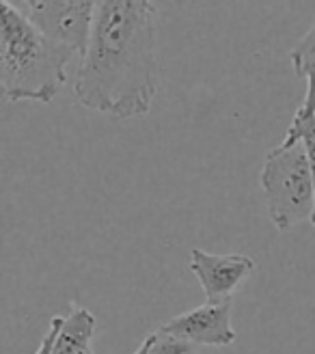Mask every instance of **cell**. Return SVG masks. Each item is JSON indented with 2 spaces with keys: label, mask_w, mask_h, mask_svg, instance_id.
<instances>
[{
  "label": "cell",
  "mask_w": 315,
  "mask_h": 354,
  "mask_svg": "<svg viewBox=\"0 0 315 354\" xmlns=\"http://www.w3.org/2000/svg\"><path fill=\"white\" fill-rule=\"evenodd\" d=\"M289 57L296 74L307 80V93L300 111L315 115V24L303 35V39L289 52Z\"/></svg>",
  "instance_id": "8"
},
{
  "label": "cell",
  "mask_w": 315,
  "mask_h": 354,
  "mask_svg": "<svg viewBox=\"0 0 315 354\" xmlns=\"http://www.w3.org/2000/svg\"><path fill=\"white\" fill-rule=\"evenodd\" d=\"M190 272L197 277L207 303H222L251 279L255 272V259L242 253L214 255L201 249L190 251Z\"/></svg>",
  "instance_id": "5"
},
{
  "label": "cell",
  "mask_w": 315,
  "mask_h": 354,
  "mask_svg": "<svg viewBox=\"0 0 315 354\" xmlns=\"http://www.w3.org/2000/svg\"><path fill=\"white\" fill-rule=\"evenodd\" d=\"M231 309H233V300L205 303L197 309L173 317L171 322L162 324L160 328L190 346L227 348L236 342Z\"/></svg>",
  "instance_id": "6"
},
{
  "label": "cell",
  "mask_w": 315,
  "mask_h": 354,
  "mask_svg": "<svg viewBox=\"0 0 315 354\" xmlns=\"http://www.w3.org/2000/svg\"><path fill=\"white\" fill-rule=\"evenodd\" d=\"M268 216L278 232H289L315 216V184L303 143H278L266 153L259 173Z\"/></svg>",
  "instance_id": "3"
},
{
  "label": "cell",
  "mask_w": 315,
  "mask_h": 354,
  "mask_svg": "<svg viewBox=\"0 0 315 354\" xmlns=\"http://www.w3.org/2000/svg\"><path fill=\"white\" fill-rule=\"evenodd\" d=\"M158 9L149 0H104L95 5L91 44L74 80L78 104L113 119L151 111L158 93Z\"/></svg>",
  "instance_id": "1"
},
{
  "label": "cell",
  "mask_w": 315,
  "mask_h": 354,
  "mask_svg": "<svg viewBox=\"0 0 315 354\" xmlns=\"http://www.w3.org/2000/svg\"><path fill=\"white\" fill-rule=\"evenodd\" d=\"M72 59L20 7L0 3V86L9 102H52L67 80Z\"/></svg>",
  "instance_id": "2"
},
{
  "label": "cell",
  "mask_w": 315,
  "mask_h": 354,
  "mask_svg": "<svg viewBox=\"0 0 315 354\" xmlns=\"http://www.w3.org/2000/svg\"><path fill=\"white\" fill-rule=\"evenodd\" d=\"M63 320H65V315H55V317H52L46 337L41 339V346L35 350V354H52V352H55V344H57V337H59V330L63 326Z\"/></svg>",
  "instance_id": "11"
},
{
  "label": "cell",
  "mask_w": 315,
  "mask_h": 354,
  "mask_svg": "<svg viewBox=\"0 0 315 354\" xmlns=\"http://www.w3.org/2000/svg\"><path fill=\"white\" fill-rule=\"evenodd\" d=\"M24 13L28 20L37 26L46 37L69 52L72 57L84 59L91 44L93 22H95V5L86 0L76 3H50V0H28Z\"/></svg>",
  "instance_id": "4"
},
{
  "label": "cell",
  "mask_w": 315,
  "mask_h": 354,
  "mask_svg": "<svg viewBox=\"0 0 315 354\" xmlns=\"http://www.w3.org/2000/svg\"><path fill=\"white\" fill-rule=\"evenodd\" d=\"M93 337L95 315L78 303H69V313L63 320L52 354H95Z\"/></svg>",
  "instance_id": "7"
},
{
  "label": "cell",
  "mask_w": 315,
  "mask_h": 354,
  "mask_svg": "<svg viewBox=\"0 0 315 354\" xmlns=\"http://www.w3.org/2000/svg\"><path fill=\"white\" fill-rule=\"evenodd\" d=\"M313 225H315V218H313Z\"/></svg>",
  "instance_id": "12"
},
{
  "label": "cell",
  "mask_w": 315,
  "mask_h": 354,
  "mask_svg": "<svg viewBox=\"0 0 315 354\" xmlns=\"http://www.w3.org/2000/svg\"><path fill=\"white\" fill-rule=\"evenodd\" d=\"M281 143H285V145L303 143L305 145V151H307V158H309V167H311V173H313V184H315V115H307L300 109L296 111V115H294V119H292Z\"/></svg>",
  "instance_id": "9"
},
{
  "label": "cell",
  "mask_w": 315,
  "mask_h": 354,
  "mask_svg": "<svg viewBox=\"0 0 315 354\" xmlns=\"http://www.w3.org/2000/svg\"><path fill=\"white\" fill-rule=\"evenodd\" d=\"M190 350H192L190 344L173 337V335L164 333L162 328H158L151 335H147V339L134 354H192Z\"/></svg>",
  "instance_id": "10"
}]
</instances>
